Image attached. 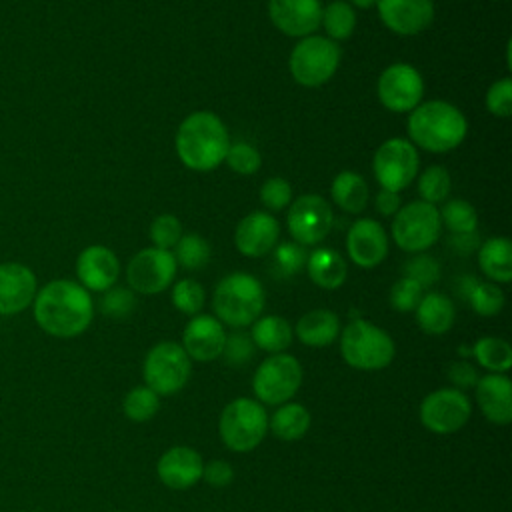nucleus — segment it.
<instances>
[{
    "instance_id": "obj_15",
    "label": "nucleus",
    "mask_w": 512,
    "mask_h": 512,
    "mask_svg": "<svg viewBox=\"0 0 512 512\" xmlns=\"http://www.w3.org/2000/svg\"><path fill=\"white\" fill-rule=\"evenodd\" d=\"M424 94L420 72L404 62L388 66L378 78V98L392 112L414 110Z\"/></svg>"
},
{
    "instance_id": "obj_40",
    "label": "nucleus",
    "mask_w": 512,
    "mask_h": 512,
    "mask_svg": "<svg viewBox=\"0 0 512 512\" xmlns=\"http://www.w3.org/2000/svg\"><path fill=\"white\" fill-rule=\"evenodd\" d=\"M134 306H136L134 292L128 288H120V286L108 288L100 300L102 314L108 318H114V320H122V318L130 316L134 312Z\"/></svg>"
},
{
    "instance_id": "obj_49",
    "label": "nucleus",
    "mask_w": 512,
    "mask_h": 512,
    "mask_svg": "<svg viewBox=\"0 0 512 512\" xmlns=\"http://www.w3.org/2000/svg\"><path fill=\"white\" fill-rule=\"evenodd\" d=\"M446 376H448L452 388L462 390V392L474 390V386H476V382H478V378H480L478 368H476L472 362H468V360H456V362H452V364L448 366V370H446Z\"/></svg>"
},
{
    "instance_id": "obj_18",
    "label": "nucleus",
    "mask_w": 512,
    "mask_h": 512,
    "mask_svg": "<svg viewBox=\"0 0 512 512\" xmlns=\"http://www.w3.org/2000/svg\"><path fill=\"white\" fill-rule=\"evenodd\" d=\"M38 280L30 266L22 262L0 264V316H16L32 306Z\"/></svg>"
},
{
    "instance_id": "obj_42",
    "label": "nucleus",
    "mask_w": 512,
    "mask_h": 512,
    "mask_svg": "<svg viewBox=\"0 0 512 512\" xmlns=\"http://www.w3.org/2000/svg\"><path fill=\"white\" fill-rule=\"evenodd\" d=\"M224 160L238 174H254L260 168V164H262L260 152L252 144H248V142L230 144Z\"/></svg>"
},
{
    "instance_id": "obj_8",
    "label": "nucleus",
    "mask_w": 512,
    "mask_h": 512,
    "mask_svg": "<svg viewBox=\"0 0 512 512\" xmlns=\"http://www.w3.org/2000/svg\"><path fill=\"white\" fill-rule=\"evenodd\" d=\"M192 376V360L178 342L154 344L142 362V378L160 398L180 392Z\"/></svg>"
},
{
    "instance_id": "obj_12",
    "label": "nucleus",
    "mask_w": 512,
    "mask_h": 512,
    "mask_svg": "<svg viewBox=\"0 0 512 512\" xmlns=\"http://www.w3.org/2000/svg\"><path fill=\"white\" fill-rule=\"evenodd\" d=\"M418 162L416 146L410 140L390 138L378 146L372 168L378 184L384 190L400 192L416 178Z\"/></svg>"
},
{
    "instance_id": "obj_41",
    "label": "nucleus",
    "mask_w": 512,
    "mask_h": 512,
    "mask_svg": "<svg viewBox=\"0 0 512 512\" xmlns=\"http://www.w3.org/2000/svg\"><path fill=\"white\" fill-rule=\"evenodd\" d=\"M254 350H256V346H254L250 334L236 330L232 334H226V342H224L220 358H224V362L228 366H244L252 360Z\"/></svg>"
},
{
    "instance_id": "obj_29",
    "label": "nucleus",
    "mask_w": 512,
    "mask_h": 512,
    "mask_svg": "<svg viewBox=\"0 0 512 512\" xmlns=\"http://www.w3.org/2000/svg\"><path fill=\"white\" fill-rule=\"evenodd\" d=\"M306 270L310 280L324 290L340 288L348 274L344 258L332 248H316L306 256Z\"/></svg>"
},
{
    "instance_id": "obj_1",
    "label": "nucleus",
    "mask_w": 512,
    "mask_h": 512,
    "mask_svg": "<svg viewBox=\"0 0 512 512\" xmlns=\"http://www.w3.org/2000/svg\"><path fill=\"white\" fill-rule=\"evenodd\" d=\"M32 314L42 332L54 338H76L92 324L94 302L84 286L58 278L38 288Z\"/></svg>"
},
{
    "instance_id": "obj_53",
    "label": "nucleus",
    "mask_w": 512,
    "mask_h": 512,
    "mask_svg": "<svg viewBox=\"0 0 512 512\" xmlns=\"http://www.w3.org/2000/svg\"><path fill=\"white\" fill-rule=\"evenodd\" d=\"M110 512H126V510H110Z\"/></svg>"
},
{
    "instance_id": "obj_36",
    "label": "nucleus",
    "mask_w": 512,
    "mask_h": 512,
    "mask_svg": "<svg viewBox=\"0 0 512 512\" xmlns=\"http://www.w3.org/2000/svg\"><path fill=\"white\" fill-rule=\"evenodd\" d=\"M440 212V222L454 234H472L478 226V214L466 200H448Z\"/></svg>"
},
{
    "instance_id": "obj_50",
    "label": "nucleus",
    "mask_w": 512,
    "mask_h": 512,
    "mask_svg": "<svg viewBox=\"0 0 512 512\" xmlns=\"http://www.w3.org/2000/svg\"><path fill=\"white\" fill-rule=\"evenodd\" d=\"M202 480L214 488H224L230 486L234 480V468L228 460L222 458H214L210 462H204V470H202Z\"/></svg>"
},
{
    "instance_id": "obj_9",
    "label": "nucleus",
    "mask_w": 512,
    "mask_h": 512,
    "mask_svg": "<svg viewBox=\"0 0 512 512\" xmlns=\"http://www.w3.org/2000/svg\"><path fill=\"white\" fill-rule=\"evenodd\" d=\"M340 48L324 36H304L290 54V72L306 88H316L332 78L340 64Z\"/></svg>"
},
{
    "instance_id": "obj_27",
    "label": "nucleus",
    "mask_w": 512,
    "mask_h": 512,
    "mask_svg": "<svg viewBox=\"0 0 512 512\" xmlns=\"http://www.w3.org/2000/svg\"><path fill=\"white\" fill-rule=\"evenodd\" d=\"M250 338L256 348L268 354H280V352H286L288 346L292 344L294 328L282 316H276V314L258 316L250 324Z\"/></svg>"
},
{
    "instance_id": "obj_21",
    "label": "nucleus",
    "mask_w": 512,
    "mask_h": 512,
    "mask_svg": "<svg viewBox=\"0 0 512 512\" xmlns=\"http://www.w3.org/2000/svg\"><path fill=\"white\" fill-rule=\"evenodd\" d=\"M120 274V262L116 254L102 246L92 244L84 248L76 258V276L78 284L88 292H106L112 288Z\"/></svg>"
},
{
    "instance_id": "obj_4",
    "label": "nucleus",
    "mask_w": 512,
    "mask_h": 512,
    "mask_svg": "<svg viewBox=\"0 0 512 512\" xmlns=\"http://www.w3.org/2000/svg\"><path fill=\"white\" fill-rule=\"evenodd\" d=\"M340 354L344 362L360 372H378L384 370L392 364L394 354H396V344L392 336L364 320L356 318L348 322L340 330Z\"/></svg>"
},
{
    "instance_id": "obj_19",
    "label": "nucleus",
    "mask_w": 512,
    "mask_h": 512,
    "mask_svg": "<svg viewBox=\"0 0 512 512\" xmlns=\"http://www.w3.org/2000/svg\"><path fill=\"white\" fill-rule=\"evenodd\" d=\"M376 8L384 26L402 36H414L434 20L432 0H376Z\"/></svg>"
},
{
    "instance_id": "obj_28",
    "label": "nucleus",
    "mask_w": 512,
    "mask_h": 512,
    "mask_svg": "<svg viewBox=\"0 0 512 512\" xmlns=\"http://www.w3.org/2000/svg\"><path fill=\"white\" fill-rule=\"evenodd\" d=\"M312 416L310 410L300 402H284L276 406L272 416H268V432H272L278 440L294 442L306 436L310 430Z\"/></svg>"
},
{
    "instance_id": "obj_16",
    "label": "nucleus",
    "mask_w": 512,
    "mask_h": 512,
    "mask_svg": "<svg viewBox=\"0 0 512 512\" xmlns=\"http://www.w3.org/2000/svg\"><path fill=\"white\" fill-rule=\"evenodd\" d=\"M204 458L186 444L170 446L156 462L158 480L170 490H188L202 480Z\"/></svg>"
},
{
    "instance_id": "obj_31",
    "label": "nucleus",
    "mask_w": 512,
    "mask_h": 512,
    "mask_svg": "<svg viewBox=\"0 0 512 512\" xmlns=\"http://www.w3.org/2000/svg\"><path fill=\"white\" fill-rule=\"evenodd\" d=\"M330 194L334 204L350 214H360L368 204V186L364 178L350 170H344L334 178Z\"/></svg>"
},
{
    "instance_id": "obj_5",
    "label": "nucleus",
    "mask_w": 512,
    "mask_h": 512,
    "mask_svg": "<svg viewBox=\"0 0 512 512\" xmlns=\"http://www.w3.org/2000/svg\"><path fill=\"white\" fill-rule=\"evenodd\" d=\"M264 302L262 284L246 272H234L222 278L212 296L214 316L236 330L250 326L262 314Z\"/></svg>"
},
{
    "instance_id": "obj_13",
    "label": "nucleus",
    "mask_w": 512,
    "mask_h": 512,
    "mask_svg": "<svg viewBox=\"0 0 512 512\" xmlns=\"http://www.w3.org/2000/svg\"><path fill=\"white\" fill-rule=\"evenodd\" d=\"M176 276V258L170 250L144 248L126 268V280L132 292L158 294L166 290Z\"/></svg>"
},
{
    "instance_id": "obj_45",
    "label": "nucleus",
    "mask_w": 512,
    "mask_h": 512,
    "mask_svg": "<svg viewBox=\"0 0 512 512\" xmlns=\"http://www.w3.org/2000/svg\"><path fill=\"white\" fill-rule=\"evenodd\" d=\"M180 236H182V224L172 214H160L150 226V238L154 242V248L168 250L176 246Z\"/></svg>"
},
{
    "instance_id": "obj_10",
    "label": "nucleus",
    "mask_w": 512,
    "mask_h": 512,
    "mask_svg": "<svg viewBox=\"0 0 512 512\" xmlns=\"http://www.w3.org/2000/svg\"><path fill=\"white\" fill-rule=\"evenodd\" d=\"M422 426L438 436L462 430L472 416V402L466 392L444 386L428 392L418 408Z\"/></svg>"
},
{
    "instance_id": "obj_52",
    "label": "nucleus",
    "mask_w": 512,
    "mask_h": 512,
    "mask_svg": "<svg viewBox=\"0 0 512 512\" xmlns=\"http://www.w3.org/2000/svg\"><path fill=\"white\" fill-rule=\"evenodd\" d=\"M350 6H356L360 10H366L370 6H376V0H350Z\"/></svg>"
},
{
    "instance_id": "obj_30",
    "label": "nucleus",
    "mask_w": 512,
    "mask_h": 512,
    "mask_svg": "<svg viewBox=\"0 0 512 512\" xmlns=\"http://www.w3.org/2000/svg\"><path fill=\"white\" fill-rule=\"evenodd\" d=\"M480 270L494 284H508L512 280V244L508 238H490L478 252Z\"/></svg>"
},
{
    "instance_id": "obj_39",
    "label": "nucleus",
    "mask_w": 512,
    "mask_h": 512,
    "mask_svg": "<svg viewBox=\"0 0 512 512\" xmlns=\"http://www.w3.org/2000/svg\"><path fill=\"white\" fill-rule=\"evenodd\" d=\"M206 302V292L202 284H198L192 278L178 280L172 286V304L176 310H180L186 316H196L204 308Z\"/></svg>"
},
{
    "instance_id": "obj_22",
    "label": "nucleus",
    "mask_w": 512,
    "mask_h": 512,
    "mask_svg": "<svg viewBox=\"0 0 512 512\" xmlns=\"http://www.w3.org/2000/svg\"><path fill=\"white\" fill-rule=\"evenodd\" d=\"M272 24L294 38H304L320 26V0H268Z\"/></svg>"
},
{
    "instance_id": "obj_24",
    "label": "nucleus",
    "mask_w": 512,
    "mask_h": 512,
    "mask_svg": "<svg viewBox=\"0 0 512 512\" xmlns=\"http://www.w3.org/2000/svg\"><path fill=\"white\" fill-rule=\"evenodd\" d=\"M278 234L280 226L274 216H270L268 212H250L238 222L234 232V244L240 254L258 258L272 252L278 242Z\"/></svg>"
},
{
    "instance_id": "obj_47",
    "label": "nucleus",
    "mask_w": 512,
    "mask_h": 512,
    "mask_svg": "<svg viewBox=\"0 0 512 512\" xmlns=\"http://www.w3.org/2000/svg\"><path fill=\"white\" fill-rule=\"evenodd\" d=\"M486 108L498 118H508L512 114V80L502 78L488 88Z\"/></svg>"
},
{
    "instance_id": "obj_2",
    "label": "nucleus",
    "mask_w": 512,
    "mask_h": 512,
    "mask_svg": "<svg viewBox=\"0 0 512 512\" xmlns=\"http://www.w3.org/2000/svg\"><path fill=\"white\" fill-rule=\"evenodd\" d=\"M228 146V130L214 112H192L178 126L176 152L186 168L196 172L218 168L226 158Z\"/></svg>"
},
{
    "instance_id": "obj_38",
    "label": "nucleus",
    "mask_w": 512,
    "mask_h": 512,
    "mask_svg": "<svg viewBox=\"0 0 512 512\" xmlns=\"http://www.w3.org/2000/svg\"><path fill=\"white\" fill-rule=\"evenodd\" d=\"M450 192V174L442 166H428L418 178V194L422 202L438 204Z\"/></svg>"
},
{
    "instance_id": "obj_34",
    "label": "nucleus",
    "mask_w": 512,
    "mask_h": 512,
    "mask_svg": "<svg viewBox=\"0 0 512 512\" xmlns=\"http://www.w3.org/2000/svg\"><path fill=\"white\" fill-rule=\"evenodd\" d=\"M160 410V396L146 384L134 386L122 398V414L132 422H148Z\"/></svg>"
},
{
    "instance_id": "obj_32",
    "label": "nucleus",
    "mask_w": 512,
    "mask_h": 512,
    "mask_svg": "<svg viewBox=\"0 0 512 512\" xmlns=\"http://www.w3.org/2000/svg\"><path fill=\"white\" fill-rule=\"evenodd\" d=\"M470 354L490 374H506L512 368V346L504 338L482 336L474 342Z\"/></svg>"
},
{
    "instance_id": "obj_51",
    "label": "nucleus",
    "mask_w": 512,
    "mask_h": 512,
    "mask_svg": "<svg viewBox=\"0 0 512 512\" xmlns=\"http://www.w3.org/2000/svg\"><path fill=\"white\" fill-rule=\"evenodd\" d=\"M376 210L382 216H394L400 210V196L392 190H380L376 196Z\"/></svg>"
},
{
    "instance_id": "obj_46",
    "label": "nucleus",
    "mask_w": 512,
    "mask_h": 512,
    "mask_svg": "<svg viewBox=\"0 0 512 512\" xmlns=\"http://www.w3.org/2000/svg\"><path fill=\"white\" fill-rule=\"evenodd\" d=\"M404 276L414 280L422 288H428V286H432L440 280V264L436 262V258L420 254V256L406 262Z\"/></svg>"
},
{
    "instance_id": "obj_25",
    "label": "nucleus",
    "mask_w": 512,
    "mask_h": 512,
    "mask_svg": "<svg viewBox=\"0 0 512 512\" xmlns=\"http://www.w3.org/2000/svg\"><path fill=\"white\" fill-rule=\"evenodd\" d=\"M294 336L310 348H324L340 336V318L326 308L310 310L294 326Z\"/></svg>"
},
{
    "instance_id": "obj_14",
    "label": "nucleus",
    "mask_w": 512,
    "mask_h": 512,
    "mask_svg": "<svg viewBox=\"0 0 512 512\" xmlns=\"http://www.w3.org/2000/svg\"><path fill=\"white\" fill-rule=\"evenodd\" d=\"M332 224V208L318 194H304L290 204L288 230L300 246H314L324 240Z\"/></svg>"
},
{
    "instance_id": "obj_23",
    "label": "nucleus",
    "mask_w": 512,
    "mask_h": 512,
    "mask_svg": "<svg viewBox=\"0 0 512 512\" xmlns=\"http://www.w3.org/2000/svg\"><path fill=\"white\" fill-rule=\"evenodd\" d=\"M474 398L482 416L496 424L506 426L512 422V382L508 374H484L474 386Z\"/></svg>"
},
{
    "instance_id": "obj_11",
    "label": "nucleus",
    "mask_w": 512,
    "mask_h": 512,
    "mask_svg": "<svg viewBox=\"0 0 512 512\" xmlns=\"http://www.w3.org/2000/svg\"><path fill=\"white\" fill-rule=\"evenodd\" d=\"M440 230V212L434 204L416 200L394 214L392 238L406 252H424L438 240Z\"/></svg>"
},
{
    "instance_id": "obj_26",
    "label": "nucleus",
    "mask_w": 512,
    "mask_h": 512,
    "mask_svg": "<svg viewBox=\"0 0 512 512\" xmlns=\"http://www.w3.org/2000/svg\"><path fill=\"white\" fill-rule=\"evenodd\" d=\"M414 312L420 330L430 336L446 334L456 320V308L452 300L440 292L424 294Z\"/></svg>"
},
{
    "instance_id": "obj_3",
    "label": "nucleus",
    "mask_w": 512,
    "mask_h": 512,
    "mask_svg": "<svg viewBox=\"0 0 512 512\" xmlns=\"http://www.w3.org/2000/svg\"><path fill=\"white\" fill-rule=\"evenodd\" d=\"M466 132L468 122L464 114L444 100L418 104L408 118V134L412 144L436 154L456 148L464 140Z\"/></svg>"
},
{
    "instance_id": "obj_33",
    "label": "nucleus",
    "mask_w": 512,
    "mask_h": 512,
    "mask_svg": "<svg viewBox=\"0 0 512 512\" xmlns=\"http://www.w3.org/2000/svg\"><path fill=\"white\" fill-rule=\"evenodd\" d=\"M462 298L478 316H496L504 308V292L494 282H476L472 276L462 278Z\"/></svg>"
},
{
    "instance_id": "obj_35",
    "label": "nucleus",
    "mask_w": 512,
    "mask_h": 512,
    "mask_svg": "<svg viewBox=\"0 0 512 512\" xmlns=\"http://www.w3.org/2000/svg\"><path fill=\"white\" fill-rule=\"evenodd\" d=\"M320 24L324 26L330 40H346L356 26L354 8L344 0L330 2L326 8H322Z\"/></svg>"
},
{
    "instance_id": "obj_43",
    "label": "nucleus",
    "mask_w": 512,
    "mask_h": 512,
    "mask_svg": "<svg viewBox=\"0 0 512 512\" xmlns=\"http://www.w3.org/2000/svg\"><path fill=\"white\" fill-rule=\"evenodd\" d=\"M272 258H274V268L278 270L280 276H294L306 264L304 246H300L298 242H284V244H280L274 250Z\"/></svg>"
},
{
    "instance_id": "obj_20",
    "label": "nucleus",
    "mask_w": 512,
    "mask_h": 512,
    "mask_svg": "<svg viewBox=\"0 0 512 512\" xmlns=\"http://www.w3.org/2000/svg\"><path fill=\"white\" fill-rule=\"evenodd\" d=\"M350 260L360 268H376L388 254V236L380 222L372 218L356 220L346 236Z\"/></svg>"
},
{
    "instance_id": "obj_48",
    "label": "nucleus",
    "mask_w": 512,
    "mask_h": 512,
    "mask_svg": "<svg viewBox=\"0 0 512 512\" xmlns=\"http://www.w3.org/2000/svg\"><path fill=\"white\" fill-rule=\"evenodd\" d=\"M260 200L268 210H282L292 202V188L284 178H268L260 188Z\"/></svg>"
},
{
    "instance_id": "obj_37",
    "label": "nucleus",
    "mask_w": 512,
    "mask_h": 512,
    "mask_svg": "<svg viewBox=\"0 0 512 512\" xmlns=\"http://www.w3.org/2000/svg\"><path fill=\"white\" fill-rule=\"evenodd\" d=\"M176 264L186 270H200L210 260V244L198 234L180 236L176 242Z\"/></svg>"
},
{
    "instance_id": "obj_17",
    "label": "nucleus",
    "mask_w": 512,
    "mask_h": 512,
    "mask_svg": "<svg viewBox=\"0 0 512 512\" xmlns=\"http://www.w3.org/2000/svg\"><path fill=\"white\" fill-rule=\"evenodd\" d=\"M226 342L224 324L210 314L190 316L182 332V348L190 360L212 362L218 360Z\"/></svg>"
},
{
    "instance_id": "obj_6",
    "label": "nucleus",
    "mask_w": 512,
    "mask_h": 512,
    "mask_svg": "<svg viewBox=\"0 0 512 512\" xmlns=\"http://www.w3.org/2000/svg\"><path fill=\"white\" fill-rule=\"evenodd\" d=\"M268 416L266 406L256 398H234L220 412L218 436L228 450L248 454L266 438Z\"/></svg>"
},
{
    "instance_id": "obj_44",
    "label": "nucleus",
    "mask_w": 512,
    "mask_h": 512,
    "mask_svg": "<svg viewBox=\"0 0 512 512\" xmlns=\"http://www.w3.org/2000/svg\"><path fill=\"white\" fill-rule=\"evenodd\" d=\"M422 296H424V288L414 280L402 276L400 280L394 282L390 290V304L398 312H412L416 310Z\"/></svg>"
},
{
    "instance_id": "obj_7",
    "label": "nucleus",
    "mask_w": 512,
    "mask_h": 512,
    "mask_svg": "<svg viewBox=\"0 0 512 512\" xmlns=\"http://www.w3.org/2000/svg\"><path fill=\"white\" fill-rule=\"evenodd\" d=\"M304 380L302 364L288 352L268 354L252 376L254 398L264 406H280L290 402Z\"/></svg>"
}]
</instances>
